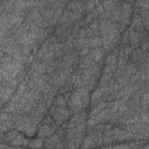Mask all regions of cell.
Listing matches in <instances>:
<instances>
[{
	"mask_svg": "<svg viewBox=\"0 0 149 149\" xmlns=\"http://www.w3.org/2000/svg\"><path fill=\"white\" fill-rule=\"evenodd\" d=\"M99 28L100 36L102 40V50L107 55L120 45L121 31L119 29V24L109 19L99 20Z\"/></svg>",
	"mask_w": 149,
	"mask_h": 149,
	"instance_id": "6da1fadb",
	"label": "cell"
},
{
	"mask_svg": "<svg viewBox=\"0 0 149 149\" xmlns=\"http://www.w3.org/2000/svg\"><path fill=\"white\" fill-rule=\"evenodd\" d=\"M26 69L23 62L1 51L0 55V81L17 78Z\"/></svg>",
	"mask_w": 149,
	"mask_h": 149,
	"instance_id": "7a4b0ae2",
	"label": "cell"
},
{
	"mask_svg": "<svg viewBox=\"0 0 149 149\" xmlns=\"http://www.w3.org/2000/svg\"><path fill=\"white\" fill-rule=\"evenodd\" d=\"M90 106V90L86 87H76L73 88L68 107L72 113L86 109Z\"/></svg>",
	"mask_w": 149,
	"mask_h": 149,
	"instance_id": "3957f363",
	"label": "cell"
},
{
	"mask_svg": "<svg viewBox=\"0 0 149 149\" xmlns=\"http://www.w3.org/2000/svg\"><path fill=\"white\" fill-rule=\"evenodd\" d=\"M104 133H105V122H97L93 126H87L86 135L83 141L81 148L104 146Z\"/></svg>",
	"mask_w": 149,
	"mask_h": 149,
	"instance_id": "277c9868",
	"label": "cell"
},
{
	"mask_svg": "<svg viewBox=\"0 0 149 149\" xmlns=\"http://www.w3.org/2000/svg\"><path fill=\"white\" fill-rule=\"evenodd\" d=\"M0 49L2 52L13 56L14 58L24 63V56L21 50V47L13 34L0 35ZM26 65V64H24Z\"/></svg>",
	"mask_w": 149,
	"mask_h": 149,
	"instance_id": "5b68a950",
	"label": "cell"
},
{
	"mask_svg": "<svg viewBox=\"0 0 149 149\" xmlns=\"http://www.w3.org/2000/svg\"><path fill=\"white\" fill-rule=\"evenodd\" d=\"M99 78L95 74H92L80 68H77L74 72L71 74V80L73 83L74 88L76 87H86L90 91L94 90L99 83Z\"/></svg>",
	"mask_w": 149,
	"mask_h": 149,
	"instance_id": "8992f818",
	"label": "cell"
},
{
	"mask_svg": "<svg viewBox=\"0 0 149 149\" xmlns=\"http://www.w3.org/2000/svg\"><path fill=\"white\" fill-rule=\"evenodd\" d=\"M13 127L23 134H26L28 137L35 136L37 134L38 126L31 120V118L28 114H14L13 115Z\"/></svg>",
	"mask_w": 149,
	"mask_h": 149,
	"instance_id": "52a82bcc",
	"label": "cell"
},
{
	"mask_svg": "<svg viewBox=\"0 0 149 149\" xmlns=\"http://www.w3.org/2000/svg\"><path fill=\"white\" fill-rule=\"evenodd\" d=\"M86 129H87V122L66 128V148L76 149V148H81L83 141L86 135Z\"/></svg>",
	"mask_w": 149,
	"mask_h": 149,
	"instance_id": "ba28073f",
	"label": "cell"
},
{
	"mask_svg": "<svg viewBox=\"0 0 149 149\" xmlns=\"http://www.w3.org/2000/svg\"><path fill=\"white\" fill-rule=\"evenodd\" d=\"M26 136L27 135L23 134L22 132L17 130L15 128H12L6 133H1L0 142H6L15 148L16 147H28L30 140H28Z\"/></svg>",
	"mask_w": 149,
	"mask_h": 149,
	"instance_id": "9c48e42d",
	"label": "cell"
},
{
	"mask_svg": "<svg viewBox=\"0 0 149 149\" xmlns=\"http://www.w3.org/2000/svg\"><path fill=\"white\" fill-rule=\"evenodd\" d=\"M139 69L140 66H137L132 62H128V64L126 65L123 71L120 73V76L115 78V81L120 86H125L130 83H136L139 80V73H137Z\"/></svg>",
	"mask_w": 149,
	"mask_h": 149,
	"instance_id": "30bf717a",
	"label": "cell"
},
{
	"mask_svg": "<svg viewBox=\"0 0 149 149\" xmlns=\"http://www.w3.org/2000/svg\"><path fill=\"white\" fill-rule=\"evenodd\" d=\"M44 148H48V149L66 148V128L61 126L56 130V133L44 139Z\"/></svg>",
	"mask_w": 149,
	"mask_h": 149,
	"instance_id": "8fae6325",
	"label": "cell"
},
{
	"mask_svg": "<svg viewBox=\"0 0 149 149\" xmlns=\"http://www.w3.org/2000/svg\"><path fill=\"white\" fill-rule=\"evenodd\" d=\"M79 54L76 49L69 51L68 54H65L62 58H59V68L63 69L65 72H68L69 74H72L74 72V70L78 68L79 64Z\"/></svg>",
	"mask_w": 149,
	"mask_h": 149,
	"instance_id": "7c38bea8",
	"label": "cell"
},
{
	"mask_svg": "<svg viewBox=\"0 0 149 149\" xmlns=\"http://www.w3.org/2000/svg\"><path fill=\"white\" fill-rule=\"evenodd\" d=\"M59 128V126L55 122V120L52 119V116L48 113L43 120L41 121V123L38 125V129H37V136L41 139H47L49 136H51L54 133H56V130Z\"/></svg>",
	"mask_w": 149,
	"mask_h": 149,
	"instance_id": "4fadbf2b",
	"label": "cell"
},
{
	"mask_svg": "<svg viewBox=\"0 0 149 149\" xmlns=\"http://www.w3.org/2000/svg\"><path fill=\"white\" fill-rule=\"evenodd\" d=\"M48 113L52 116V119L59 127L65 125L71 116V111L69 107H59V106H55V105H51L49 107Z\"/></svg>",
	"mask_w": 149,
	"mask_h": 149,
	"instance_id": "5bb4252c",
	"label": "cell"
},
{
	"mask_svg": "<svg viewBox=\"0 0 149 149\" xmlns=\"http://www.w3.org/2000/svg\"><path fill=\"white\" fill-rule=\"evenodd\" d=\"M133 14H134V5L130 3V2L122 1L121 19H120V22L118 23L119 24V29H120L121 33H123L129 27L130 21H132V17H133Z\"/></svg>",
	"mask_w": 149,
	"mask_h": 149,
	"instance_id": "9a60e30c",
	"label": "cell"
},
{
	"mask_svg": "<svg viewBox=\"0 0 149 149\" xmlns=\"http://www.w3.org/2000/svg\"><path fill=\"white\" fill-rule=\"evenodd\" d=\"M74 49L78 51L79 56H87L91 48H90V44H88V37L85 33V29H84V26L79 29L78 34H77V37L74 40Z\"/></svg>",
	"mask_w": 149,
	"mask_h": 149,
	"instance_id": "2e32d148",
	"label": "cell"
},
{
	"mask_svg": "<svg viewBox=\"0 0 149 149\" xmlns=\"http://www.w3.org/2000/svg\"><path fill=\"white\" fill-rule=\"evenodd\" d=\"M78 68L92 73V74H95L98 77L101 76V72H102V65L95 63L93 59H91L88 56H81L79 58V64H78Z\"/></svg>",
	"mask_w": 149,
	"mask_h": 149,
	"instance_id": "e0dca14e",
	"label": "cell"
},
{
	"mask_svg": "<svg viewBox=\"0 0 149 149\" xmlns=\"http://www.w3.org/2000/svg\"><path fill=\"white\" fill-rule=\"evenodd\" d=\"M79 24V23H77ZM77 24H70V23H57L55 26V30L54 34L57 37V40L59 42H64L66 38H69L71 36V34L73 33V30L76 29ZM84 24V23H81ZM85 26V24H84Z\"/></svg>",
	"mask_w": 149,
	"mask_h": 149,
	"instance_id": "ac0fdd59",
	"label": "cell"
},
{
	"mask_svg": "<svg viewBox=\"0 0 149 149\" xmlns=\"http://www.w3.org/2000/svg\"><path fill=\"white\" fill-rule=\"evenodd\" d=\"M118 54H119V47H116L113 51H111L106 55L101 73H111L113 76L115 74L116 65H118Z\"/></svg>",
	"mask_w": 149,
	"mask_h": 149,
	"instance_id": "d6986e66",
	"label": "cell"
},
{
	"mask_svg": "<svg viewBox=\"0 0 149 149\" xmlns=\"http://www.w3.org/2000/svg\"><path fill=\"white\" fill-rule=\"evenodd\" d=\"M127 30H128V35H129V44H130L134 49H135V48H139L140 44H141V42H142L147 36H149V33H148L147 29L143 30V31H137V30H135V29L128 27Z\"/></svg>",
	"mask_w": 149,
	"mask_h": 149,
	"instance_id": "ffe728a7",
	"label": "cell"
},
{
	"mask_svg": "<svg viewBox=\"0 0 149 149\" xmlns=\"http://www.w3.org/2000/svg\"><path fill=\"white\" fill-rule=\"evenodd\" d=\"M141 84L140 83H130V84H127V85H125V86H122L121 87V90H120V92H119V97H118V99H120V100H123V101H127L130 97H133L134 95V93L135 92H137L140 88H141Z\"/></svg>",
	"mask_w": 149,
	"mask_h": 149,
	"instance_id": "44dd1931",
	"label": "cell"
},
{
	"mask_svg": "<svg viewBox=\"0 0 149 149\" xmlns=\"http://www.w3.org/2000/svg\"><path fill=\"white\" fill-rule=\"evenodd\" d=\"M27 19L30 20L31 22H34L35 24H37L38 27H42V28H44V29H49V28H51V26L48 24V22L44 20V17H43L42 14L40 13V10L36 8V6H35L34 8H31V9L28 12V14H27Z\"/></svg>",
	"mask_w": 149,
	"mask_h": 149,
	"instance_id": "7402d4cb",
	"label": "cell"
},
{
	"mask_svg": "<svg viewBox=\"0 0 149 149\" xmlns=\"http://www.w3.org/2000/svg\"><path fill=\"white\" fill-rule=\"evenodd\" d=\"M87 118H88V113H87L86 109L72 113L70 119H69V121L66 122V126H68V128H71V127H76V126L83 125V123L87 122Z\"/></svg>",
	"mask_w": 149,
	"mask_h": 149,
	"instance_id": "603a6c76",
	"label": "cell"
},
{
	"mask_svg": "<svg viewBox=\"0 0 149 149\" xmlns=\"http://www.w3.org/2000/svg\"><path fill=\"white\" fill-rule=\"evenodd\" d=\"M146 61H147V52L144 50H142L140 47L133 49L130 57H129V62H132V63H134L141 68L146 63Z\"/></svg>",
	"mask_w": 149,
	"mask_h": 149,
	"instance_id": "cb8c5ba5",
	"label": "cell"
},
{
	"mask_svg": "<svg viewBox=\"0 0 149 149\" xmlns=\"http://www.w3.org/2000/svg\"><path fill=\"white\" fill-rule=\"evenodd\" d=\"M15 91H16V88H14L12 86L0 84V104H1V107H3L12 99Z\"/></svg>",
	"mask_w": 149,
	"mask_h": 149,
	"instance_id": "d4e9b609",
	"label": "cell"
},
{
	"mask_svg": "<svg viewBox=\"0 0 149 149\" xmlns=\"http://www.w3.org/2000/svg\"><path fill=\"white\" fill-rule=\"evenodd\" d=\"M71 93L72 92H62V91H58L56 93L54 100H52V105L59 106V107H68V104H69Z\"/></svg>",
	"mask_w": 149,
	"mask_h": 149,
	"instance_id": "484cf974",
	"label": "cell"
},
{
	"mask_svg": "<svg viewBox=\"0 0 149 149\" xmlns=\"http://www.w3.org/2000/svg\"><path fill=\"white\" fill-rule=\"evenodd\" d=\"M122 3V0H104L101 2L104 9H105V13H106V17L107 19H111V15L113 14V12L115 9H118Z\"/></svg>",
	"mask_w": 149,
	"mask_h": 149,
	"instance_id": "4316f807",
	"label": "cell"
},
{
	"mask_svg": "<svg viewBox=\"0 0 149 149\" xmlns=\"http://www.w3.org/2000/svg\"><path fill=\"white\" fill-rule=\"evenodd\" d=\"M87 56L91 59H93L95 63H98L100 65H104V62H105V58H106V54L102 50V48H92Z\"/></svg>",
	"mask_w": 149,
	"mask_h": 149,
	"instance_id": "83f0119b",
	"label": "cell"
},
{
	"mask_svg": "<svg viewBox=\"0 0 149 149\" xmlns=\"http://www.w3.org/2000/svg\"><path fill=\"white\" fill-rule=\"evenodd\" d=\"M66 8L70 9V10H73L76 13H79V14H83V15H86V8H85V3L81 2V1H76V0H70L68 3H66Z\"/></svg>",
	"mask_w": 149,
	"mask_h": 149,
	"instance_id": "f1b7e54d",
	"label": "cell"
},
{
	"mask_svg": "<svg viewBox=\"0 0 149 149\" xmlns=\"http://www.w3.org/2000/svg\"><path fill=\"white\" fill-rule=\"evenodd\" d=\"M129 27L133 28V29H135V30H137V31H143V30H146V27H144V24H143V22H142L141 16H140L137 13H135V12H134V14H133V17H132V21H130Z\"/></svg>",
	"mask_w": 149,
	"mask_h": 149,
	"instance_id": "f546056e",
	"label": "cell"
},
{
	"mask_svg": "<svg viewBox=\"0 0 149 149\" xmlns=\"http://www.w3.org/2000/svg\"><path fill=\"white\" fill-rule=\"evenodd\" d=\"M141 111L149 109V91H147L143 86H141Z\"/></svg>",
	"mask_w": 149,
	"mask_h": 149,
	"instance_id": "4dcf8cb0",
	"label": "cell"
},
{
	"mask_svg": "<svg viewBox=\"0 0 149 149\" xmlns=\"http://www.w3.org/2000/svg\"><path fill=\"white\" fill-rule=\"evenodd\" d=\"M88 44L90 48H102V40L100 35H93L88 37Z\"/></svg>",
	"mask_w": 149,
	"mask_h": 149,
	"instance_id": "1f68e13d",
	"label": "cell"
},
{
	"mask_svg": "<svg viewBox=\"0 0 149 149\" xmlns=\"http://www.w3.org/2000/svg\"><path fill=\"white\" fill-rule=\"evenodd\" d=\"M97 19H99V17H98V12H97V7H95L93 10L88 12V13L84 16V23H85V24H88V23H91L92 21H94V20H97Z\"/></svg>",
	"mask_w": 149,
	"mask_h": 149,
	"instance_id": "d6a6232c",
	"label": "cell"
},
{
	"mask_svg": "<svg viewBox=\"0 0 149 149\" xmlns=\"http://www.w3.org/2000/svg\"><path fill=\"white\" fill-rule=\"evenodd\" d=\"M28 147H31V148H42V147H44V139H41V137L37 136V139H34V140H30L29 141Z\"/></svg>",
	"mask_w": 149,
	"mask_h": 149,
	"instance_id": "836d02e7",
	"label": "cell"
},
{
	"mask_svg": "<svg viewBox=\"0 0 149 149\" xmlns=\"http://www.w3.org/2000/svg\"><path fill=\"white\" fill-rule=\"evenodd\" d=\"M140 48L142 49V50H144L147 54L149 52V36H147L142 42H141V44H140Z\"/></svg>",
	"mask_w": 149,
	"mask_h": 149,
	"instance_id": "e575fe53",
	"label": "cell"
},
{
	"mask_svg": "<svg viewBox=\"0 0 149 149\" xmlns=\"http://www.w3.org/2000/svg\"><path fill=\"white\" fill-rule=\"evenodd\" d=\"M129 43V35H128V30L126 29L123 31V34L121 35V40H120V44L123 45V44H128Z\"/></svg>",
	"mask_w": 149,
	"mask_h": 149,
	"instance_id": "d590c367",
	"label": "cell"
},
{
	"mask_svg": "<svg viewBox=\"0 0 149 149\" xmlns=\"http://www.w3.org/2000/svg\"><path fill=\"white\" fill-rule=\"evenodd\" d=\"M93 1H94V3H95V6H98V5H100V3H101V2L104 1V0H93Z\"/></svg>",
	"mask_w": 149,
	"mask_h": 149,
	"instance_id": "8d00e7d4",
	"label": "cell"
},
{
	"mask_svg": "<svg viewBox=\"0 0 149 149\" xmlns=\"http://www.w3.org/2000/svg\"><path fill=\"white\" fill-rule=\"evenodd\" d=\"M146 63H148V64H149V52L147 54V61H146Z\"/></svg>",
	"mask_w": 149,
	"mask_h": 149,
	"instance_id": "74e56055",
	"label": "cell"
},
{
	"mask_svg": "<svg viewBox=\"0 0 149 149\" xmlns=\"http://www.w3.org/2000/svg\"><path fill=\"white\" fill-rule=\"evenodd\" d=\"M76 1H81V2H84L85 0H76Z\"/></svg>",
	"mask_w": 149,
	"mask_h": 149,
	"instance_id": "f35d334b",
	"label": "cell"
},
{
	"mask_svg": "<svg viewBox=\"0 0 149 149\" xmlns=\"http://www.w3.org/2000/svg\"><path fill=\"white\" fill-rule=\"evenodd\" d=\"M5 1H6V0H1V2H5Z\"/></svg>",
	"mask_w": 149,
	"mask_h": 149,
	"instance_id": "ab89813d",
	"label": "cell"
}]
</instances>
